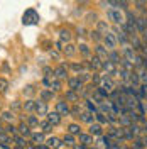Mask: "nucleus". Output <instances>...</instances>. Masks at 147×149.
Returning a JSON list of instances; mask_svg holds the SVG:
<instances>
[{
  "label": "nucleus",
  "instance_id": "1",
  "mask_svg": "<svg viewBox=\"0 0 147 149\" xmlns=\"http://www.w3.org/2000/svg\"><path fill=\"white\" fill-rule=\"evenodd\" d=\"M107 19L112 24H120L122 26L125 22V12L122 9H117V7H110V9H107Z\"/></svg>",
  "mask_w": 147,
  "mask_h": 149
},
{
  "label": "nucleus",
  "instance_id": "2",
  "mask_svg": "<svg viewBox=\"0 0 147 149\" xmlns=\"http://www.w3.org/2000/svg\"><path fill=\"white\" fill-rule=\"evenodd\" d=\"M42 85L46 88H51L53 92H61L63 90V83L59 78H56L54 74H44L42 76Z\"/></svg>",
  "mask_w": 147,
  "mask_h": 149
},
{
  "label": "nucleus",
  "instance_id": "3",
  "mask_svg": "<svg viewBox=\"0 0 147 149\" xmlns=\"http://www.w3.org/2000/svg\"><path fill=\"white\" fill-rule=\"evenodd\" d=\"M53 74H54L56 78H59L61 81H63V80H68V78H69V68H68V63H64V61L61 59V61H59V65L54 66Z\"/></svg>",
  "mask_w": 147,
  "mask_h": 149
},
{
  "label": "nucleus",
  "instance_id": "4",
  "mask_svg": "<svg viewBox=\"0 0 147 149\" xmlns=\"http://www.w3.org/2000/svg\"><path fill=\"white\" fill-rule=\"evenodd\" d=\"M101 42L108 47V49H119V41H117V36H115V32L112 29L103 34V41Z\"/></svg>",
  "mask_w": 147,
  "mask_h": 149
},
{
  "label": "nucleus",
  "instance_id": "5",
  "mask_svg": "<svg viewBox=\"0 0 147 149\" xmlns=\"http://www.w3.org/2000/svg\"><path fill=\"white\" fill-rule=\"evenodd\" d=\"M39 22V14H37L34 9H27L26 14L22 15V24L24 26H34Z\"/></svg>",
  "mask_w": 147,
  "mask_h": 149
},
{
  "label": "nucleus",
  "instance_id": "6",
  "mask_svg": "<svg viewBox=\"0 0 147 149\" xmlns=\"http://www.w3.org/2000/svg\"><path fill=\"white\" fill-rule=\"evenodd\" d=\"M54 109L63 117H71V107H69V102L68 100H56V103H54Z\"/></svg>",
  "mask_w": 147,
  "mask_h": 149
},
{
  "label": "nucleus",
  "instance_id": "7",
  "mask_svg": "<svg viewBox=\"0 0 147 149\" xmlns=\"http://www.w3.org/2000/svg\"><path fill=\"white\" fill-rule=\"evenodd\" d=\"M76 137H78V141H80L81 144H85V146H88V148H95V142H96V137H95L93 134H90L88 130H86V132H85V130H83V132H80V134H78Z\"/></svg>",
  "mask_w": 147,
  "mask_h": 149
},
{
  "label": "nucleus",
  "instance_id": "8",
  "mask_svg": "<svg viewBox=\"0 0 147 149\" xmlns=\"http://www.w3.org/2000/svg\"><path fill=\"white\" fill-rule=\"evenodd\" d=\"M12 142H14V148H20V149H29L31 146V141H27V137H24L22 134H15V136H12Z\"/></svg>",
  "mask_w": 147,
  "mask_h": 149
},
{
  "label": "nucleus",
  "instance_id": "9",
  "mask_svg": "<svg viewBox=\"0 0 147 149\" xmlns=\"http://www.w3.org/2000/svg\"><path fill=\"white\" fill-rule=\"evenodd\" d=\"M49 102H46V100H42V98H37L36 100V113L39 115V117H46V113L49 112V105H47Z\"/></svg>",
  "mask_w": 147,
  "mask_h": 149
},
{
  "label": "nucleus",
  "instance_id": "10",
  "mask_svg": "<svg viewBox=\"0 0 147 149\" xmlns=\"http://www.w3.org/2000/svg\"><path fill=\"white\" fill-rule=\"evenodd\" d=\"M46 119L53 122L56 127H59V125L63 124V119H64V117H63V115H61V113H59V112L54 109V110H49V112L46 113Z\"/></svg>",
  "mask_w": 147,
  "mask_h": 149
},
{
  "label": "nucleus",
  "instance_id": "11",
  "mask_svg": "<svg viewBox=\"0 0 147 149\" xmlns=\"http://www.w3.org/2000/svg\"><path fill=\"white\" fill-rule=\"evenodd\" d=\"M88 132L90 134H93L95 137H100V136H103L105 134V125H101L100 122H92L90 125H88Z\"/></svg>",
  "mask_w": 147,
  "mask_h": 149
},
{
  "label": "nucleus",
  "instance_id": "12",
  "mask_svg": "<svg viewBox=\"0 0 147 149\" xmlns=\"http://www.w3.org/2000/svg\"><path fill=\"white\" fill-rule=\"evenodd\" d=\"M108 51H110V49L105 46L103 42H96L95 47H93V54L100 56L101 59H108Z\"/></svg>",
  "mask_w": 147,
  "mask_h": 149
},
{
  "label": "nucleus",
  "instance_id": "13",
  "mask_svg": "<svg viewBox=\"0 0 147 149\" xmlns=\"http://www.w3.org/2000/svg\"><path fill=\"white\" fill-rule=\"evenodd\" d=\"M66 81H68V88H71V90H76V92H81L83 86H85V83H83L81 80L78 78V74H76V76H69Z\"/></svg>",
  "mask_w": 147,
  "mask_h": 149
},
{
  "label": "nucleus",
  "instance_id": "14",
  "mask_svg": "<svg viewBox=\"0 0 147 149\" xmlns=\"http://www.w3.org/2000/svg\"><path fill=\"white\" fill-rule=\"evenodd\" d=\"M122 58H125V59H129V61H135V56H137V53H135V49L130 46V44H125V46H122Z\"/></svg>",
  "mask_w": 147,
  "mask_h": 149
},
{
  "label": "nucleus",
  "instance_id": "15",
  "mask_svg": "<svg viewBox=\"0 0 147 149\" xmlns=\"http://www.w3.org/2000/svg\"><path fill=\"white\" fill-rule=\"evenodd\" d=\"M54 127H56V125H54L51 120H47L46 117H44V119H41V120H39V125H37V129L42 130L44 134H53Z\"/></svg>",
  "mask_w": 147,
  "mask_h": 149
},
{
  "label": "nucleus",
  "instance_id": "16",
  "mask_svg": "<svg viewBox=\"0 0 147 149\" xmlns=\"http://www.w3.org/2000/svg\"><path fill=\"white\" fill-rule=\"evenodd\" d=\"M64 98H66L69 103H81V102H83V98H81V95H80V92L71 90V88H69V90H66Z\"/></svg>",
  "mask_w": 147,
  "mask_h": 149
},
{
  "label": "nucleus",
  "instance_id": "17",
  "mask_svg": "<svg viewBox=\"0 0 147 149\" xmlns=\"http://www.w3.org/2000/svg\"><path fill=\"white\" fill-rule=\"evenodd\" d=\"M61 53H63L66 58H73L74 54H78V46L73 44L71 41H69V42H64V46H63V49H61Z\"/></svg>",
  "mask_w": 147,
  "mask_h": 149
},
{
  "label": "nucleus",
  "instance_id": "18",
  "mask_svg": "<svg viewBox=\"0 0 147 149\" xmlns=\"http://www.w3.org/2000/svg\"><path fill=\"white\" fill-rule=\"evenodd\" d=\"M29 141L34 142V144H42V142L46 141V134H44L42 130H32L31 136H29Z\"/></svg>",
  "mask_w": 147,
  "mask_h": 149
},
{
  "label": "nucleus",
  "instance_id": "19",
  "mask_svg": "<svg viewBox=\"0 0 147 149\" xmlns=\"http://www.w3.org/2000/svg\"><path fill=\"white\" fill-rule=\"evenodd\" d=\"M78 53L83 56V58H90L93 54V49L90 47V44H86L85 41H78Z\"/></svg>",
  "mask_w": 147,
  "mask_h": 149
},
{
  "label": "nucleus",
  "instance_id": "20",
  "mask_svg": "<svg viewBox=\"0 0 147 149\" xmlns=\"http://www.w3.org/2000/svg\"><path fill=\"white\" fill-rule=\"evenodd\" d=\"M78 120H80V122H83V124H86V125H90L92 122H95V113L85 109V110H83L81 113H80V117H78Z\"/></svg>",
  "mask_w": 147,
  "mask_h": 149
},
{
  "label": "nucleus",
  "instance_id": "21",
  "mask_svg": "<svg viewBox=\"0 0 147 149\" xmlns=\"http://www.w3.org/2000/svg\"><path fill=\"white\" fill-rule=\"evenodd\" d=\"M83 107L86 109V110H90V112H93V113H96V112L100 110V107H98V103L93 100L92 97H88V98H85L83 100Z\"/></svg>",
  "mask_w": 147,
  "mask_h": 149
},
{
  "label": "nucleus",
  "instance_id": "22",
  "mask_svg": "<svg viewBox=\"0 0 147 149\" xmlns=\"http://www.w3.org/2000/svg\"><path fill=\"white\" fill-rule=\"evenodd\" d=\"M66 132L73 134V136H78L80 132H83V127H81V122H69L66 125Z\"/></svg>",
  "mask_w": 147,
  "mask_h": 149
},
{
  "label": "nucleus",
  "instance_id": "23",
  "mask_svg": "<svg viewBox=\"0 0 147 149\" xmlns=\"http://www.w3.org/2000/svg\"><path fill=\"white\" fill-rule=\"evenodd\" d=\"M88 39L92 41V42H101L103 41V32H100L98 29L95 27V29H92V31H88Z\"/></svg>",
  "mask_w": 147,
  "mask_h": 149
},
{
  "label": "nucleus",
  "instance_id": "24",
  "mask_svg": "<svg viewBox=\"0 0 147 149\" xmlns=\"http://www.w3.org/2000/svg\"><path fill=\"white\" fill-rule=\"evenodd\" d=\"M88 59H90V63H92V71H101V63H103V59H101L100 56L92 54Z\"/></svg>",
  "mask_w": 147,
  "mask_h": 149
},
{
  "label": "nucleus",
  "instance_id": "25",
  "mask_svg": "<svg viewBox=\"0 0 147 149\" xmlns=\"http://www.w3.org/2000/svg\"><path fill=\"white\" fill-rule=\"evenodd\" d=\"M54 93L51 88H42V90H39V98H42V100H46V102H51V100H54Z\"/></svg>",
  "mask_w": 147,
  "mask_h": 149
},
{
  "label": "nucleus",
  "instance_id": "26",
  "mask_svg": "<svg viewBox=\"0 0 147 149\" xmlns=\"http://www.w3.org/2000/svg\"><path fill=\"white\" fill-rule=\"evenodd\" d=\"M98 14L96 12H93V10H88L86 12V15L83 17V20H85V26L88 24V26H92V24H96V20H98Z\"/></svg>",
  "mask_w": 147,
  "mask_h": 149
},
{
  "label": "nucleus",
  "instance_id": "27",
  "mask_svg": "<svg viewBox=\"0 0 147 149\" xmlns=\"http://www.w3.org/2000/svg\"><path fill=\"white\" fill-rule=\"evenodd\" d=\"M108 59H110L115 66H119L120 59H122V53H119V49H110V51H108Z\"/></svg>",
  "mask_w": 147,
  "mask_h": 149
},
{
  "label": "nucleus",
  "instance_id": "28",
  "mask_svg": "<svg viewBox=\"0 0 147 149\" xmlns=\"http://www.w3.org/2000/svg\"><path fill=\"white\" fill-rule=\"evenodd\" d=\"M2 120L5 122V124H9V122H14V124H15V120H17V113H15L14 110L2 112Z\"/></svg>",
  "mask_w": 147,
  "mask_h": 149
},
{
  "label": "nucleus",
  "instance_id": "29",
  "mask_svg": "<svg viewBox=\"0 0 147 149\" xmlns=\"http://www.w3.org/2000/svg\"><path fill=\"white\" fill-rule=\"evenodd\" d=\"M17 129H19V134H22L24 137L29 139V136H31V132H32V127L29 125L27 122H20V124L17 125Z\"/></svg>",
  "mask_w": 147,
  "mask_h": 149
},
{
  "label": "nucleus",
  "instance_id": "30",
  "mask_svg": "<svg viewBox=\"0 0 147 149\" xmlns=\"http://www.w3.org/2000/svg\"><path fill=\"white\" fill-rule=\"evenodd\" d=\"M74 34L78 37V41H85V39H88V29H86V26H78L74 29Z\"/></svg>",
  "mask_w": 147,
  "mask_h": 149
},
{
  "label": "nucleus",
  "instance_id": "31",
  "mask_svg": "<svg viewBox=\"0 0 147 149\" xmlns=\"http://www.w3.org/2000/svg\"><path fill=\"white\" fill-rule=\"evenodd\" d=\"M22 109H24V112H27V113H32V112L36 110V100L26 98V100L22 102Z\"/></svg>",
  "mask_w": 147,
  "mask_h": 149
},
{
  "label": "nucleus",
  "instance_id": "32",
  "mask_svg": "<svg viewBox=\"0 0 147 149\" xmlns=\"http://www.w3.org/2000/svg\"><path fill=\"white\" fill-rule=\"evenodd\" d=\"M95 27L98 29L100 32L105 34L107 31H110V24H108V20H107V19H98V20H96V24H95Z\"/></svg>",
  "mask_w": 147,
  "mask_h": 149
},
{
  "label": "nucleus",
  "instance_id": "33",
  "mask_svg": "<svg viewBox=\"0 0 147 149\" xmlns=\"http://www.w3.org/2000/svg\"><path fill=\"white\" fill-rule=\"evenodd\" d=\"M26 122H27L32 129H37V125H39V115H37L36 112L27 113V119H26Z\"/></svg>",
  "mask_w": 147,
  "mask_h": 149
},
{
  "label": "nucleus",
  "instance_id": "34",
  "mask_svg": "<svg viewBox=\"0 0 147 149\" xmlns=\"http://www.w3.org/2000/svg\"><path fill=\"white\" fill-rule=\"evenodd\" d=\"M58 34H59V39H63L64 42H69V41L73 39V32H71L68 27L59 29V32H58Z\"/></svg>",
  "mask_w": 147,
  "mask_h": 149
},
{
  "label": "nucleus",
  "instance_id": "35",
  "mask_svg": "<svg viewBox=\"0 0 147 149\" xmlns=\"http://www.w3.org/2000/svg\"><path fill=\"white\" fill-rule=\"evenodd\" d=\"M76 136H73V134H69V132H66L64 136H63V142L66 144V148H73L74 144H76Z\"/></svg>",
  "mask_w": 147,
  "mask_h": 149
},
{
  "label": "nucleus",
  "instance_id": "36",
  "mask_svg": "<svg viewBox=\"0 0 147 149\" xmlns=\"http://www.w3.org/2000/svg\"><path fill=\"white\" fill-rule=\"evenodd\" d=\"M61 141H63V139H59V137H56V136H51V137H46V141H44V142H46L47 148L51 149V148H59Z\"/></svg>",
  "mask_w": 147,
  "mask_h": 149
},
{
  "label": "nucleus",
  "instance_id": "37",
  "mask_svg": "<svg viewBox=\"0 0 147 149\" xmlns=\"http://www.w3.org/2000/svg\"><path fill=\"white\" fill-rule=\"evenodd\" d=\"M68 68H69V71H73V73H80V71H83V63L81 61H69L68 63Z\"/></svg>",
  "mask_w": 147,
  "mask_h": 149
},
{
  "label": "nucleus",
  "instance_id": "38",
  "mask_svg": "<svg viewBox=\"0 0 147 149\" xmlns=\"http://www.w3.org/2000/svg\"><path fill=\"white\" fill-rule=\"evenodd\" d=\"M122 29H123V31H125L129 36H132V34H139V32H137V27H135V24H130V22H127V20L122 24Z\"/></svg>",
  "mask_w": 147,
  "mask_h": 149
},
{
  "label": "nucleus",
  "instance_id": "39",
  "mask_svg": "<svg viewBox=\"0 0 147 149\" xmlns=\"http://www.w3.org/2000/svg\"><path fill=\"white\" fill-rule=\"evenodd\" d=\"M81 103H71V117H74V119H78V117H80V113L85 110V109L81 107Z\"/></svg>",
  "mask_w": 147,
  "mask_h": 149
},
{
  "label": "nucleus",
  "instance_id": "40",
  "mask_svg": "<svg viewBox=\"0 0 147 149\" xmlns=\"http://www.w3.org/2000/svg\"><path fill=\"white\" fill-rule=\"evenodd\" d=\"M132 148L134 149H144L146 148V144H144V137H142V136H135L134 141H132Z\"/></svg>",
  "mask_w": 147,
  "mask_h": 149
},
{
  "label": "nucleus",
  "instance_id": "41",
  "mask_svg": "<svg viewBox=\"0 0 147 149\" xmlns=\"http://www.w3.org/2000/svg\"><path fill=\"white\" fill-rule=\"evenodd\" d=\"M129 83H130V85H135V86H139V85H140V76H139V70H132Z\"/></svg>",
  "mask_w": 147,
  "mask_h": 149
},
{
  "label": "nucleus",
  "instance_id": "42",
  "mask_svg": "<svg viewBox=\"0 0 147 149\" xmlns=\"http://www.w3.org/2000/svg\"><path fill=\"white\" fill-rule=\"evenodd\" d=\"M78 78L81 80L83 83H90V81H92V71H85V70H83V71L78 73Z\"/></svg>",
  "mask_w": 147,
  "mask_h": 149
},
{
  "label": "nucleus",
  "instance_id": "43",
  "mask_svg": "<svg viewBox=\"0 0 147 149\" xmlns=\"http://www.w3.org/2000/svg\"><path fill=\"white\" fill-rule=\"evenodd\" d=\"M120 68H123V70H129V71H132V70H135V66H134V63L132 61H129V59H125V58H122L120 59Z\"/></svg>",
  "mask_w": 147,
  "mask_h": 149
},
{
  "label": "nucleus",
  "instance_id": "44",
  "mask_svg": "<svg viewBox=\"0 0 147 149\" xmlns=\"http://www.w3.org/2000/svg\"><path fill=\"white\" fill-rule=\"evenodd\" d=\"M3 127H5V132H7V134H10V136H15V134L19 132L17 125H15L14 122H9V124H5Z\"/></svg>",
  "mask_w": 147,
  "mask_h": 149
},
{
  "label": "nucleus",
  "instance_id": "45",
  "mask_svg": "<svg viewBox=\"0 0 147 149\" xmlns=\"http://www.w3.org/2000/svg\"><path fill=\"white\" fill-rule=\"evenodd\" d=\"M98 107H100V112H103V113H112V102L110 100H105V102L103 103H100V105H98Z\"/></svg>",
  "mask_w": 147,
  "mask_h": 149
},
{
  "label": "nucleus",
  "instance_id": "46",
  "mask_svg": "<svg viewBox=\"0 0 147 149\" xmlns=\"http://www.w3.org/2000/svg\"><path fill=\"white\" fill-rule=\"evenodd\" d=\"M9 107H10V110H14L15 113H19V112L24 110V109H22V102H20V100H12Z\"/></svg>",
  "mask_w": 147,
  "mask_h": 149
},
{
  "label": "nucleus",
  "instance_id": "47",
  "mask_svg": "<svg viewBox=\"0 0 147 149\" xmlns=\"http://www.w3.org/2000/svg\"><path fill=\"white\" fill-rule=\"evenodd\" d=\"M130 124H132V119H130L129 115H119V125H122V127H129Z\"/></svg>",
  "mask_w": 147,
  "mask_h": 149
},
{
  "label": "nucleus",
  "instance_id": "48",
  "mask_svg": "<svg viewBox=\"0 0 147 149\" xmlns=\"http://www.w3.org/2000/svg\"><path fill=\"white\" fill-rule=\"evenodd\" d=\"M95 120L96 122H100L101 125H107V113H103V112H96L95 113Z\"/></svg>",
  "mask_w": 147,
  "mask_h": 149
},
{
  "label": "nucleus",
  "instance_id": "49",
  "mask_svg": "<svg viewBox=\"0 0 147 149\" xmlns=\"http://www.w3.org/2000/svg\"><path fill=\"white\" fill-rule=\"evenodd\" d=\"M61 51L59 49H49V58L51 59H54V61H61Z\"/></svg>",
  "mask_w": 147,
  "mask_h": 149
},
{
  "label": "nucleus",
  "instance_id": "50",
  "mask_svg": "<svg viewBox=\"0 0 147 149\" xmlns=\"http://www.w3.org/2000/svg\"><path fill=\"white\" fill-rule=\"evenodd\" d=\"M36 92H37V90L34 88V86H32V85H27V86H24V90H22V93H24L27 98H31V97H32V95H34Z\"/></svg>",
  "mask_w": 147,
  "mask_h": 149
},
{
  "label": "nucleus",
  "instance_id": "51",
  "mask_svg": "<svg viewBox=\"0 0 147 149\" xmlns=\"http://www.w3.org/2000/svg\"><path fill=\"white\" fill-rule=\"evenodd\" d=\"M0 142H9V144H14V142H12V136L7 134L5 130H2V132H0Z\"/></svg>",
  "mask_w": 147,
  "mask_h": 149
},
{
  "label": "nucleus",
  "instance_id": "52",
  "mask_svg": "<svg viewBox=\"0 0 147 149\" xmlns=\"http://www.w3.org/2000/svg\"><path fill=\"white\" fill-rule=\"evenodd\" d=\"M9 80H5V78H0V93H7L9 90Z\"/></svg>",
  "mask_w": 147,
  "mask_h": 149
},
{
  "label": "nucleus",
  "instance_id": "53",
  "mask_svg": "<svg viewBox=\"0 0 147 149\" xmlns=\"http://www.w3.org/2000/svg\"><path fill=\"white\" fill-rule=\"evenodd\" d=\"M98 7L107 10V9H110V3H108V0H101V2H98Z\"/></svg>",
  "mask_w": 147,
  "mask_h": 149
},
{
  "label": "nucleus",
  "instance_id": "54",
  "mask_svg": "<svg viewBox=\"0 0 147 149\" xmlns=\"http://www.w3.org/2000/svg\"><path fill=\"white\" fill-rule=\"evenodd\" d=\"M53 71H54L53 66H42V73L44 74H53Z\"/></svg>",
  "mask_w": 147,
  "mask_h": 149
},
{
  "label": "nucleus",
  "instance_id": "55",
  "mask_svg": "<svg viewBox=\"0 0 147 149\" xmlns=\"http://www.w3.org/2000/svg\"><path fill=\"white\" fill-rule=\"evenodd\" d=\"M139 36L142 37V42H144V44H147V29L142 32V34H139Z\"/></svg>",
  "mask_w": 147,
  "mask_h": 149
},
{
  "label": "nucleus",
  "instance_id": "56",
  "mask_svg": "<svg viewBox=\"0 0 147 149\" xmlns=\"http://www.w3.org/2000/svg\"><path fill=\"white\" fill-rule=\"evenodd\" d=\"M90 2H92V0H78V3H80V5H85V7H86Z\"/></svg>",
  "mask_w": 147,
  "mask_h": 149
},
{
  "label": "nucleus",
  "instance_id": "57",
  "mask_svg": "<svg viewBox=\"0 0 147 149\" xmlns=\"http://www.w3.org/2000/svg\"><path fill=\"white\" fill-rule=\"evenodd\" d=\"M142 130H144V134H147V120L142 124Z\"/></svg>",
  "mask_w": 147,
  "mask_h": 149
},
{
  "label": "nucleus",
  "instance_id": "58",
  "mask_svg": "<svg viewBox=\"0 0 147 149\" xmlns=\"http://www.w3.org/2000/svg\"><path fill=\"white\" fill-rule=\"evenodd\" d=\"M83 12H81V9L78 10V9H74V15H76V17H78V15H81Z\"/></svg>",
  "mask_w": 147,
  "mask_h": 149
},
{
  "label": "nucleus",
  "instance_id": "59",
  "mask_svg": "<svg viewBox=\"0 0 147 149\" xmlns=\"http://www.w3.org/2000/svg\"><path fill=\"white\" fill-rule=\"evenodd\" d=\"M2 130H5V127H3V122H0V132Z\"/></svg>",
  "mask_w": 147,
  "mask_h": 149
},
{
  "label": "nucleus",
  "instance_id": "60",
  "mask_svg": "<svg viewBox=\"0 0 147 149\" xmlns=\"http://www.w3.org/2000/svg\"><path fill=\"white\" fill-rule=\"evenodd\" d=\"M144 26H146V29H147V15H144Z\"/></svg>",
  "mask_w": 147,
  "mask_h": 149
},
{
  "label": "nucleus",
  "instance_id": "61",
  "mask_svg": "<svg viewBox=\"0 0 147 149\" xmlns=\"http://www.w3.org/2000/svg\"><path fill=\"white\" fill-rule=\"evenodd\" d=\"M0 122H3V120H2V113H0Z\"/></svg>",
  "mask_w": 147,
  "mask_h": 149
},
{
  "label": "nucleus",
  "instance_id": "62",
  "mask_svg": "<svg viewBox=\"0 0 147 149\" xmlns=\"http://www.w3.org/2000/svg\"><path fill=\"white\" fill-rule=\"evenodd\" d=\"M0 109H2V100H0Z\"/></svg>",
  "mask_w": 147,
  "mask_h": 149
}]
</instances>
